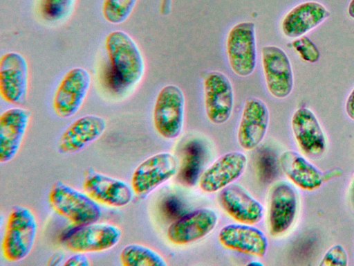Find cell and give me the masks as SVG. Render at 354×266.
I'll use <instances>...</instances> for the list:
<instances>
[{"mask_svg":"<svg viewBox=\"0 0 354 266\" xmlns=\"http://www.w3.org/2000/svg\"><path fill=\"white\" fill-rule=\"evenodd\" d=\"M138 0H104L102 12L110 24L124 23L131 15Z\"/></svg>","mask_w":354,"mask_h":266,"instance_id":"484cf974","label":"cell"},{"mask_svg":"<svg viewBox=\"0 0 354 266\" xmlns=\"http://www.w3.org/2000/svg\"><path fill=\"white\" fill-rule=\"evenodd\" d=\"M279 163L283 173L301 189L315 190L324 180V175L295 151L283 152Z\"/></svg>","mask_w":354,"mask_h":266,"instance_id":"603a6c76","label":"cell"},{"mask_svg":"<svg viewBox=\"0 0 354 266\" xmlns=\"http://www.w3.org/2000/svg\"><path fill=\"white\" fill-rule=\"evenodd\" d=\"M75 2L76 0H39V13L44 21L58 23L69 17Z\"/></svg>","mask_w":354,"mask_h":266,"instance_id":"d4e9b609","label":"cell"},{"mask_svg":"<svg viewBox=\"0 0 354 266\" xmlns=\"http://www.w3.org/2000/svg\"><path fill=\"white\" fill-rule=\"evenodd\" d=\"M218 238L224 247L250 256L263 257L268 250L265 233L250 224L225 225L220 230Z\"/></svg>","mask_w":354,"mask_h":266,"instance_id":"d6986e66","label":"cell"},{"mask_svg":"<svg viewBox=\"0 0 354 266\" xmlns=\"http://www.w3.org/2000/svg\"><path fill=\"white\" fill-rule=\"evenodd\" d=\"M247 161L245 154L239 151L224 154L202 173L198 181L200 188L207 193L221 190L244 172Z\"/></svg>","mask_w":354,"mask_h":266,"instance_id":"9a60e30c","label":"cell"},{"mask_svg":"<svg viewBox=\"0 0 354 266\" xmlns=\"http://www.w3.org/2000/svg\"><path fill=\"white\" fill-rule=\"evenodd\" d=\"M203 79L206 116L213 124H223L230 118L234 105L231 80L225 73L217 71L205 73Z\"/></svg>","mask_w":354,"mask_h":266,"instance_id":"52a82bcc","label":"cell"},{"mask_svg":"<svg viewBox=\"0 0 354 266\" xmlns=\"http://www.w3.org/2000/svg\"><path fill=\"white\" fill-rule=\"evenodd\" d=\"M249 265H260V266H262L263 265V263H260V262H250L249 264Z\"/></svg>","mask_w":354,"mask_h":266,"instance_id":"836d02e7","label":"cell"},{"mask_svg":"<svg viewBox=\"0 0 354 266\" xmlns=\"http://www.w3.org/2000/svg\"><path fill=\"white\" fill-rule=\"evenodd\" d=\"M291 127L301 150L307 156L319 157L326 147L322 127L311 110L305 107L297 109L291 119Z\"/></svg>","mask_w":354,"mask_h":266,"instance_id":"44dd1931","label":"cell"},{"mask_svg":"<svg viewBox=\"0 0 354 266\" xmlns=\"http://www.w3.org/2000/svg\"><path fill=\"white\" fill-rule=\"evenodd\" d=\"M106 128V122L102 116L89 114L78 118L61 134L58 150L62 154L77 152L100 137Z\"/></svg>","mask_w":354,"mask_h":266,"instance_id":"ffe728a7","label":"cell"},{"mask_svg":"<svg viewBox=\"0 0 354 266\" xmlns=\"http://www.w3.org/2000/svg\"><path fill=\"white\" fill-rule=\"evenodd\" d=\"M218 216L210 209H196L172 222L167 229L169 241L176 245H185L208 235L216 226Z\"/></svg>","mask_w":354,"mask_h":266,"instance_id":"5bb4252c","label":"cell"},{"mask_svg":"<svg viewBox=\"0 0 354 266\" xmlns=\"http://www.w3.org/2000/svg\"><path fill=\"white\" fill-rule=\"evenodd\" d=\"M267 105L257 97L246 98L237 130V141L245 150L256 148L263 140L269 125Z\"/></svg>","mask_w":354,"mask_h":266,"instance_id":"4fadbf2b","label":"cell"},{"mask_svg":"<svg viewBox=\"0 0 354 266\" xmlns=\"http://www.w3.org/2000/svg\"><path fill=\"white\" fill-rule=\"evenodd\" d=\"M345 108L348 117L354 121V88L347 98Z\"/></svg>","mask_w":354,"mask_h":266,"instance_id":"f546056e","label":"cell"},{"mask_svg":"<svg viewBox=\"0 0 354 266\" xmlns=\"http://www.w3.org/2000/svg\"><path fill=\"white\" fill-rule=\"evenodd\" d=\"M63 265L65 266H88L90 263L84 253H77L69 257Z\"/></svg>","mask_w":354,"mask_h":266,"instance_id":"f1b7e54d","label":"cell"},{"mask_svg":"<svg viewBox=\"0 0 354 266\" xmlns=\"http://www.w3.org/2000/svg\"><path fill=\"white\" fill-rule=\"evenodd\" d=\"M171 1L172 0H161L160 10L162 15L169 14L171 8Z\"/></svg>","mask_w":354,"mask_h":266,"instance_id":"4dcf8cb0","label":"cell"},{"mask_svg":"<svg viewBox=\"0 0 354 266\" xmlns=\"http://www.w3.org/2000/svg\"><path fill=\"white\" fill-rule=\"evenodd\" d=\"M351 195H352V200L354 203V179H353L352 186H351Z\"/></svg>","mask_w":354,"mask_h":266,"instance_id":"e575fe53","label":"cell"},{"mask_svg":"<svg viewBox=\"0 0 354 266\" xmlns=\"http://www.w3.org/2000/svg\"><path fill=\"white\" fill-rule=\"evenodd\" d=\"M348 265V256L341 245H335L331 247L324 255L320 266H346Z\"/></svg>","mask_w":354,"mask_h":266,"instance_id":"4316f807","label":"cell"},{"mask_svg":"<svg viewBox=\"0 0 354 266\" xmlns=\"http://www.w3.org/2000/svg\"><path fill=\"white\" fill-rule=\"evenodd\" d=\"M63 254L56 253L50 257L49 263L48 264L51 265H57L58 263L57 262H60L61 260L63 259Z\"/></svg>","mask_w":354,"mask_h":266,"instance_id":"1f68e13d","label":"cell"},{"mask_svg":"<svg viewBox=\"0 0 354 266\" xmlns=\"http://www.w3.org/2000/svg\"><path fill=\"white\" fill-rule=\"evenodd\" d=\"M297 210V193L287 182L276 184L271 193L268 214L270 235L279 236L288 231L294 222Z\"/></svg>","mask_w":354,"mask_h":266,"instance_id":"2e32d148","label":"cell"},{"mask_svg":"<svg viewBox=\"0 0 354 266\" xmlns=\"http://www.w3.org/2000/svg\"><path fill=\"white\" fill-rule=\"evenodd\" d=\"M91 85L89 72L82 67L68 71L59 82L53 96V108L59 118L74 116L83 105Z\"/></svg>","mask_w":354,"mask_h":266,"instance_id":"ba28073f","label":"cell"},{"mask_svg":"<svg viewBox=\"0 0 354 266\" xmlns=\"http://www.w3.org/2000/svg\"><path fill=\"white\" fill-rule=\"evenodd\" d=\"M108 57V82L116 92L136 87L145 70L142 54L134 39L126 32L114 30L105 39Z\"/></svg>","mask_w":354,"mask_h":266,"instance_id":"6da1fadb","label":"cell"},{"mask_svg":"<svg viewBox=\"0 0 354 266\" xmlns=\"http://www.w3.org/2000/svg\"><path fill=\"white\" fill-rule=\"evenodd\" d=\"M292 44L303 60L309 62H315L318 60L319 52L308 37H301L299 39L295 40Z\"/></svg>","mask_w":354,"mask_h":266,"instance_id":"83f0119b","label":"cell"},{"mask_svg":"<svg viewBox=\"0 0 354 266\" xmlns=\"http://www.w3.org/2000/svg\"><path fill=\"white\" fill-rule=\"evenodd\" d=\"M124 266H167L165 258L155 250L140 244H129L120 254Z\"/></svg>","mask_w":354,"mask_h":266,"instance_id":"cb8c5ba5","label":"cell"},{"mask_svg":"<svg viewBox=\"0 0 354 266\" xmlns=\"http://www.w3.org/2000/svg\"><path fill=\"white\" fill-rule=\"evenodd\" d=\"M330 16L320 3L306 1L291 9L283 18L281 28L288 38H298L322 24Z\"/></svg>","mask_w":354,"mask_h":266,"instance_id":"7402d4cb","label":"cell"},{"mask_svg":"<svg viewBox=\"0 0 354 266\" xmlns=\"http://www.w3.org/2000/svg\"><path fill=\"white\" fill-rule=\"evenodd\" d=\"M48 202L56 213L77 226L97 222L101 215L97 202L61 181L51 186Z\"/></svg>","mask_w":354,"mask_h":266,"instance_id":"3957f363","label":"cell"},{"mask_svg":"<svg viewBox=\"0 0 354 266\" xmlns=\"http://www.w3.org/2000/svg\"><path fill=\"white\" fill-rule=\"evenodd\" d=\"M348 13L351 18L354 19V0H351L348 4Z\"/></svg>","mask_w":354,"mask_h":266,"instance_id":"d6a6232c","label":"cell"},{"mask_svg":"<svg viewBox=\"0 0 354 266\" xmlns=\"http://www.w3.org/2000/svg\"><path fill=\"white\" fill-rule=\"evenodd\" d=\"M28 89V65L26 58L17 52H8L0 60V95L12 105H24Z\"/></svg>","mask_w":354,"mask_h":266,"instance_id":"8fae6325","label":"cell"},{"mask_svg":"<svg viewBox=\"0 0 354 266\" xmlns=\"http://www.w3.org/2000/svg\"><path fill=\"white\" fill-rule=\"evenodd\" d=\"M218 202L227 215L241 224H257L263 215L261 204L238 184H231L220 190Z\"/></svg>","mask_w":354,"mask_h":266,"instance_id":"ac0fdd59","label":"cell"},{"mask_svg":"<svg viewBox=\"0 0 354 266\" xmlns=\"http://www.w3.org/2000/svg\"><path fill=\"white\" fill-rule=\"evenodd\" d=\"M84 191L95 202L122 207L130 203L133 191L125 181L93 170H88L82 183Z\"/></svg>","mask_w":354,"mask_h":266,"instance_id":"7c38bea8","label":"cell"},{"mask_svg":"<svg viewBox=\"0 0 354 266\" xmlns=\"http://www.w3.org/2000/svg\"><path fill=\"white\" fill-rule=\"evenodd\" d=\"M122 236L118 226L106 222H92L77 226L63 239L68 250L76 253L100 252L115 246Z\"/></svg>","mask_w":354,"mask_h":266,"instance_id":"8992f818","label":"cell"},{"mask_svg":"<svg viewBox=\"0 0 354 266\" xmlns=\"http://www.w3.org/2000/svg\"><path fill=\"white\" fill-rule=\"evenodd\" d=\"M225 48L232 71L239 77L250 76L257 57L254 23L242 21L233 26L227 33Z\"/></svg>","mask_w":354,"mask_h":266,"instance_id":"5b68a950","label":"cell"},{"mask_svg":"<svg viewBox=\"0 0 354 266\" xmlns=\"http://www.w3.org/2000/svg\"><path fill=\"white\" fill-rule=\"evenodd\" d=\"M261 60L268 92L278 99L288 96L293 88V73L286 52L276 46H264L261 50Z\"/></svg>","mask_w":354,"mask_h":266,"instance_id":"30bf717a","label":"cell"},{"mask_svg":"<svg viewBox=\"0 0 354 266\" xmlns=\"http://www.w3.org/2000/svg\"><path fill=\"white\" fill-rule=\"evenodd\" d=\"M30 112L23 107H13L0 116V162L11 161L17 154L26 132Z\"/></svg>","mask_w":354,"mask_h":266,"instance_id":"e0dca14e","label":"cell"},{"mask_svg":"<svg viewBox=\"0 0 354 266\" xmlns=\"http://www.w3.org/2000/svg\"><path fill=\"white\" fill-rule=\"evenodd\" d=\"M37 233V222L28 208L16 205L7 218L1 241L3 258L10 262L25 258L31 251Z\"/></svg>","mask_w":354,"mask_h":266,"instance_id":"7a4b0ae2","label":"cell"},{"mask_svg":"<svg viewBox=\"0 0 354 266\" xmlns=\"http://www.w3.org/2000/svg\"><path fill=\"white\" fill-rule=\"evenodd\" d=\"M178 170L176 157L167 152L155 154L134 170L131 179L133 193L143 197L159 185L171 179Z\"/></svg>","mask_w":354,"mask_h":266,"instance_id":"9c48e42d","label":"cell"},{"mask_svg":"<svg viewBox=\"0 0 354 266\" xmlns=\"http://www.w3.org/2000/svg\"><path fill=\"white\" fill-rule=\"evenodd\" d=\"M185 98L182 89L167 85L158 92L153 110V121L156 132L167 139L177 138L184 125Z\"/></svg>","mask_w":354,"mask_h":266,"instance_id":"277c9868","label":"cell"}]
</instances>
